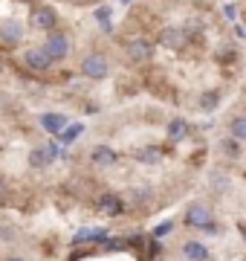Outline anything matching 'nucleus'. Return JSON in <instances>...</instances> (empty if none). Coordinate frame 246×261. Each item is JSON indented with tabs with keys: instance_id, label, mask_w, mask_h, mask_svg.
Segmentation results:
<instances>
[{
	"instance_id": "1",
	"label": "nucleus",
	"mask_w": 246,
	"mask_h": 261,
	"mask_svg": "<svg viewBox=\"0 0 246 261\" xmlns=\"http://www.w3.org/2000/svg\"><path fill=\"white\" fill-rule=\"evenodd\" d=\"M41 49L47 53L49 61H61V58H67V53H70V41H67L64 32H52V35H49V41Z\"/></svg>"
},
{
	"instance_id": "2",
	"label": "nucleus",
	"mask_w": 246,
	"mask_h": 261,
	"mask_svg": "<svg viewBox=\"0 0 246 261\" xmlns=\"http://www.w3.org/2000/svg\"><path fill=\"white\" fill-rule=\"evenodd\" d=\"M81 73H84L87 79H104V75H107V61H104V56H99V53L87 56L84 64H81Z\"/></svg>"
},
{
	"instance_id": "3",
	"label": "nucleus",
	"mask_w": 246,
	"mask_h": 261,
	"mask_svg": "<svg viewBox=\"0 0 246 261\" xmlns=\"http://www.w3.org/2000/svg\"><path fill=\"white\" fill-rule=\"evenodd\" d=\"M55 157H58V145L55 142H49V145H44V148L32 151V154H29V163H32L35 168H47Z\"/></svg>"
},
{
	"instance_id": "4",
	"label": "nucleus",
	"mask_w": 246,
	"mask_h": 261,
	"mask_svg": "<svg viewBox=\"0 0 246 261\" xmlns=\"http://www.w3.org/2000/svg\"><path fill=\"white\" fill-rule=\"evenodd\" d=\"M58 23V15L55 9H49V6H38V9L32 12V27H38V29H55Z\"/></svg>"
},
{
	"instance_id": "5",
	"label": "nucleus",
	"mask_w": 246,
	"mask_h": 261,
	"mask_svg": "<svg viewBox=\"0 0 246 261\" xmlns=\"http://www.w3.org/2000/svg\"><path fill=\"white\" fill-rule=\"evenodd\" d=\"M186 221H189L191 226H203V229H211V212H208L206 206H200V203H194V206L189 209Z\"/></svg>"
},
{
	"instance_id": "6",
	"label": "nucleus",
	"mask_w": 246,
	"mask_h": 261,
	"mask_svg": "<svg viewBox=\"0 0 246 261\" xmlns=\"http://www.w3.org/2000/svg\"><path fill=\"white\" fill-rule=\"evenodd\" d=\"M128 56H131L133 61H145V58L153 56V44L151 41H142V38H139V41H131V44H128Z\"/></svg>"
},
{
	"instance_id": "7",
	"label": "nucleus",
	"mask_w": 246,
	"mask_h": 261,
	"mask_svg": "<svg viewBox=\"0 0 246 261\" xmlns=\"http://www.w3.org/2000/svg\"><path fill=\"white\" fill-rule=\"evenodd\" d=\"M41 125H44L47 134H61L70 122H67V116H61V113H44V116H41Z\"/></svg>"
},
{
	"instance_id": "8",
	"label": "nucleus",
	"mask_w": 246,
	"mask_h": 261,
	"mask_svg": "<svg viewBox=\"0 0 246 261\" xmlns=\"http://www.w3.org/2000/svg\"><path fill=\"white\" fill-rule=\"evenodd\" d=\"M93 163L96 166H113L116 163V151L107 145H96L93 148Z\"/></svg>"
},
{
	"instance_id": "9",
	"label": "nucleus",
	"mask_w": 246,
	"mask_h": 261,
	"mask_svg": "<svg viewBox=\"0 0 246 261\" xmlns=\"http://www.w3.org/2000/svg\"><path fill=\"white\" fill-rule=\"evenodd\" d=\"M76 244H90V241H107V229H81V232H76V238H73Z\"/></svg>"
},
{
	"instance_id": "10",
	"label": "nucleus",
	"mask_w": 246,
	"mask_h": 261,
	"mask_svg": "<svg viewBox=\"0 0 246 261\" xmlns=\"http://www.w3.org/2000/svg\"><path fill=\"white\" fill-rule=\"evenodd\" d=\"M26 64L32 67V70H47L52 61L47 58V53H44V49H29V53H26Z\"/></svg>"
},
{
	"instance_id": "11",
	"label": "nucleus",
	"mask_w": 246,
	"mask_h": 261,
	"mask_svg": "<svg viewBox=\"0 0 246 261\" xmlns=\"http://www.w3.org/2000/svg\"><path fill=\"white\" fill-rule=\"evenodd\" d=\"M162 44L171 47V49L186 47V35H182V29H165V32H162Z\"/></svg>"
},
{
	"instance_id": "12",
	"label": "nucleus",
	"mask_w": 246,
	"mask_h": 261,
	"mask_svg": "<svg viewBox=\"0 0 246 261\" xmlns=\"http://www.w3.org/2000/svg\"><path fill=\"white\" fill-rule=\"evenodd\" d=\"M182 252H186V258H189V261H206L208 258V250L200 241H189Z\"/></svg>"
},
{
	"instance_id": "13",
	"label": "nucleus",
	"mask_w": 246,
	"mask_h": 261,
	"mask_svg": "<svg viewBox=\"0 0 246 261\" xmlns=\"http://www.w3.org/2000/svg\"><path fill=\"white\" fill-rule=\"evenodd\" d=\"M99 209L107 212V215H119L122 212V200H119L116 195H104L102 200H99Z\"/></svg>"
},
{
	"instance_id": "14",
	"label": "nucleus",
	"mask_w": 246,
	"mask_h": 261,
	"mask_svg": "<svg viewBox=\"0 0 246 261\" xmlns=\"http://www.w3.org/2000/svg\"><path fill=\"white\" fill-rule=\"evenodd\" d=\"M0 35H3V41H9V44H18L20 38H23V29H20V23H3Z\"/></svg>"
},
{
	"instance_id": "15",
	"label": "nucleus",
	"mask_w": 246,
	"mask_h": 261,
	"mask_svg": "<svg viewBox=\"0 0 246 261\" xmlns=\"http://www.w3.org/2000/svg\"><path fill=\"white\" fill-rule=\"evenodd\" d=\"M218 99H220V93H218V90H211V93H203V96H200V111H214V108H218Z\"/></svg>"
},
{
	"instance_id": "16",
	"label": "nucleus",
	"mask_w": 246,
	"mask_h": 261,
	"mask_svg": "<svg viewBox=\"0 0 246 261\" xmlns=\"http://www.w3.org/2000/svg\"><path fill=\"white\" fill-rule=\"evenodd\" d=\"M186 119H171V125H168V137L171 140H182L186 137Z\"/></svg>"
},
{
	"instance_id": "17",
	"label": "nucleus",
	"mask_w": 246,
	"mask_h": 261,
	"mask_svg": "<svg viewBox=\"0 0 246 261\" xmlns=\"http://www.w3.org/2000/svg\"><path fill=\"white\" fill-rule=\"evenodd\" d=\"M136 160H142V163H157V160H160V151L157 148H139L136 151Z\"/></svg>"
},
{
	"instance_id": "18",
	"label": "nucleus",
	"mask_w": 246,
	"mask_h": 261,
	"mask_svg": "<svg viewBox=\"0 0 246 261\" xmlns=\"http://www.w3.org/2000/svg\"><path fill=\"white\" fill-rule=\"evenodd\" d=\"M78 130H81V125H67V128L58 134V137H61V142L67 145V142H73V140L78 137Z\"/></svg>"
},
{
	"instance_id": "19",
	"label": "nucleus",
	"mask_w": 246,
	"mask_h": 261,
	"mask_svg": "<svg viewBox=\"0 0 246 261\" xmlns=\"http://www.w3.org/2000/svg\"><path fill=\"white\" fill-rule=\"evenodd\" d=\"M232 134H235V140H243L246 137V119L243 116H237V119L232 122Z\"/></svg>"
},
{
	"instance_id": "20",
	"label": "nucleus",
	"mask_w": 246,
	"mask_h": 261,
	"mask_svg": "<svg viewBox=\"0 0 246 261\" xmlns=\"http://www.w3.org/2000/svg\"><path fill=\"white\" fill-rule=\"evenodd\" d=\"M96 18L104 29H110V9H96Z\"/></svg>"
},
{
	"instance_id": "21",
	"label": "nucleus",
	"mask_w": 246,
	"mask_h": 261,
	"mask_svg": "<svg viewBox=\"0 0 246 261\" xmlns=\"http://www.w3.org/2000/svg\"><path fill=\"white\" fill-rule=\"evenodd\" d=\"M223 151H226L229 157H237V142L232 140V142H226V145H223Z\"/></svg>"
},
{
	"instance_id": "22",
	"label": "nucleus",
	"mask_w": 246,
	"mask_h": 261,
	"mask_svg": "<svg viewBox=\"0 0 246 261\" xmlns=\"http://www.w3.org/2000/svg\"><path fill=\"white\" fill-rule=\"evenodd\" d=\"M133 195H136V197H133V203H136V206H139V203H145V200H148V197H145V195H148L145 189H139V192H133Z\"/></svg>"
},
{
	"instance_id": "23",
	"label": "nucleus",
	"mask_w": 246,
	"mask_h": 261,
	"mask_svg": "<svg viewBox=\"0 0 246 261\" xmlns=\"http://www.w3.org/2000/svg\"><path fill=\"white\" fill-rule=\"evenodd\" d=\"M104 244H107V250H122V247H125L119 238H110V241H104Z\"/></svg>"
},
{
	"instance_id": "24",
	"label": "nucleus",
	"mask_w": 246,
	"mask_h": 261,
	"mask_svg": "<svg viewBox=\"0 0 246 261\" xmlns=\"http://www.w3.org/2000/svg\"><path fill=\"white\" fill-rule=\"evenodd\" d=\"M171 226H174V224H162V226H160V229H157V232H153V238H162V235L168 232Z\"/></svg>"
},
{
	"instance_id": "25",
	"label": "nucleus",
	"mask_w": 246,
	"mask_h": 261,
	"mask_svg": "<svg viewBox=\"0 0 246 261\" xmlns=\"http://www.w3.org/2000/svg\"><path fill=\"white\" fill-rule=\"evenodd\" d=\"M6 195H9V186H6V180L0 177V200H3Z\"/></svg>"
},
{
	"instance_id": "26",
	"label": "nucleus",
	"mask_w": 246,
	"mask_h": 261,
	"mask_svg": "<svg viewBox=\"0 0 246 261\" xmlns=\"http://www.w3.org/2000/svg\"><path fill=\"white\" fill-rule=\"evenodd\" d=\"M9 261H23V258H9Z\"/></svg>"
},
{
	"instance_id": "27",
	"label": "nucleus",
	"mask_w": 246,
	"mask_h": 261,
	"mask_svg": "<svg viewBox=\"0 0 246 261\" xmlns=\"http://www.w3.org/2000/svg\"><path fill=\"white\" fill-rule=\"evenodd\" d=\"M78 3H81V0H78Z\"/></svg>"
}]
</instances>
